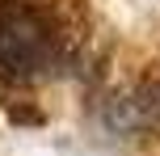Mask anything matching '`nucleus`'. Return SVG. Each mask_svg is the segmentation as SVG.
Returning a JSON list of instances; mask_svg holds the SVG:
<instances>
[{
  "instance_id": "nucleus-1",
  "label": "nucleus",
  "mask_w": 160,
  "mask_h": 156,
  "mask_svg": "<svg viewBox=\"0 0 160 156\" xmlns=\"http://www.w3.org/2000/svg\"><path fill=\"white\" fill-rule=\"evenodd\" d=\"M59 25L34 0H0V80H38L59 63Z\"/></svg>"
},
{
  "instance_id": "nucleus-2",
  "label": "nucleus",
  "mask_w": 160,
  "mask_h": 156,
  "mask_svg": "<svg viewBox=\"0 0 160 156\" xmlns=\"http://www.w3.org/2000/svg\"><path fill=\"white\" fill-rule=\"evenodd\" d=\"M143 106L152 110V114H160V80H152V84H143Z\"/></svg>"
}]
</instances>
